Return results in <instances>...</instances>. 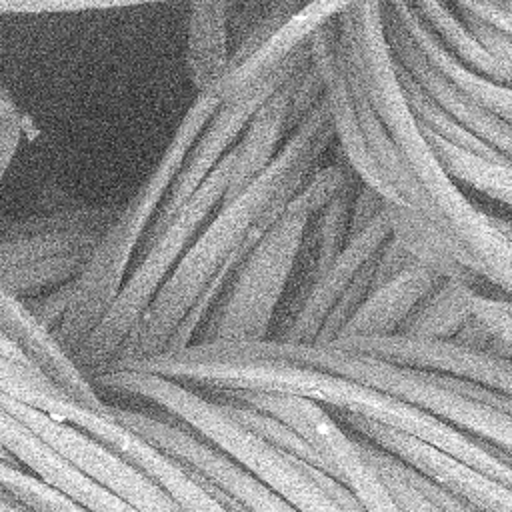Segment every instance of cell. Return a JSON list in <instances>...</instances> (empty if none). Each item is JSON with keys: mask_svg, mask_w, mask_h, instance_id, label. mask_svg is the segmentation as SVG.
<instances>
[{"mask_svg": "<svg viewBox=\"0 0 512 512\" xmlns=\"http://www.w3.org/2000/svg\"><path fill=\"white\" fill-rule=\"evenodd\" d=\"M334 140L322 98L288 134L270 166L240 194L224 200L206 222L156 294L116 364L156 356L168 348L196 300L230 262L248 252L276 224L294 196L316 174L320 158Z\"/></svg>", "mask_w": 512, "mask_h": 512, "instance_id": "6da1fadb", "label": "cell"}, {"mask_svg": "<svg viewBox=\"0 0 512 512\" xmlns=\"http://www.w3.org/2000/svg\"><path fill=\"white\" fill-rule=\"evenodd\" d=\"M92 384L102 398L122 396L140 400L158 414L188 428L298 512H366L340 480L266 444L212 396L162 376L128 368H112L96 376Z\"/></svg>", "mask_w": 512, "mask_h": 512, "instance_id": "7a4b0ae2", "label": "cell"}, {"mask_svg": "<svg viewBox=\"0 0 512 512\" xmlns=\"http://www.w3.org/2000/svg\"><path fill=\"white\" fill-rule=\"evenodd\" d=\"M216 108L218 102L208 92L194 96L156 166L130 200L120 206L116 218L92 250L84 270L72 282L68 310L52 332V338L72 360L116 302L132 270V260L138 256L188 150Z\"/></svg>", "mask_w": 512, "mask_h": 512, "instance_id": "3957f363", "label": "cell"}, {"mask_svg": "<svg viewBox=\"0 0 512 512\" xmlns=\"http://www.w3.org/2000/svg\"><path fill=\"white\" fill-rule=\"evenodd\" d=\"M354 176L346 160L316 170L276 224L236 262L192 342H244L270 336L308 220Z\"/></svg>", "mask_w": 512, "mask_h": 512, "instance_id": "277c9868", "label": "cell"}, {"mask_svg": "<svg viewBox=\"0 0 512 512\" xmlns=\"http://www.w3.org/2000/svg\"><path fill=\"white\" fill-rule=\"evenodd\" d=\"M336 22L346 62L366 100L384 124L408 174L430 200L444 230L454 238L448 218L468 198L442 168L408 106L384 30L382 0H360L336 16Z\"/></svg>", "mask_w": 512, "mask_h": 512, "instance_id": "5b68a950", "label": "cell"}, {"mask_svg": "<svg viewBox=\"0 0 512 512\" xmlns=\"http://www.w3.org/2000/svg\"><path fill=\"white\" fill-rule=\"evenodd\" d=\"M308 50L310 62L322 82L334 136L356 178L372 188L386 206L412 210L454 240L440 224L426 194L408 174L384 124L352 74L340 44L336 18L310 36Z\"/></svg>", "mask_w": 512, "mask_h": 512, "instance_id": "8992f818", "label": "cell"}, {"mask_svg": "<svg viewBox=\"0 0 512 512\" xmlns=\"http://www.w3.org/2000/svg\"><path fill=\"white\" fill-rule=\"evenodd\" d=\"M234 166V148L176 210L164 230L138 254L116 302L74 356V364L92 382L110 370L142 324L156 294L184 258L200 230L226 198Z\"/></svg>", "mask_w": 512, "mask_h": 512, "instance_id": "52a82bcc", "label": "cell"}, {"mask_svg": "<svg viewBox=\"0 0 512 512\" xmlns=\"http://www.w3.org/2000/svg\"><path fill=\"white\" fill-rule=\"evenodd\" d=\"M288 360L326 370L394 396L414 402L456 428L484 440L512 456V400L492 394L476 384L454 380L436 372L398 366L364 356L334 342L290 344L280 342Z\"/></svg>", "mask_w": 512, "mask_h": 512, "instance_id": "ba28073f", "label": "cell"}, {"mask_svg": "<svg viewBox=\"0 0 512 512\" xmlns=\"http://www.w3.org/2000/svg\"><path fill=\"white\" fill-rule=\"evenodd\" d=\"M0 392L96 438L142 472L182 512H228L190 468L118 422L108 412V406L100 412L78 404L36 366L0 356Z\"/></svg>", "mask_w": 512, "mask_h": 512, "instance_id": "9c48e42d", "label": "cell"}, {"mask_svg": "<svg viewBox=\"0 0 512 512\" xmlns=\"http://www.w3.org/2000/svg\"><path fill=\"white\" fill-rule=\"evenodd\" d=\"M238 400L292 426L320 454L328 474L340 480L366 512H404L364 454L356 436H352L330 410L308 398L286 394L242 392Z\"/></svg>", "mask_w": 512, "mask_h": 512, "instance_id": "30bf717a", "label": "cell"}, {"mask_svg": "<svg viewBox=\"0 0 512 512\" xmlns=\"http://www.w3.org/2000/svg\"><path fill=\"white\" fill-rule=\"evenodd\" d=\"M310 58L308 44L290 54L284 62L262 74L256 82H252L244 92L236 98L220 102L198 138L194 140L192 148L186 154V160L168 190V196L146 234L140 252L164 230L176 210L198 190V186L214 172V168L226 158V154L238 144L244 128L248 126L254 112L268 100V96L306 60ZM138 252V254H140ZM138 258V256H136Z\"/></svg>", "mask_w": 512, "mask_h": 512, "instance_id": "8fae6325", "label": "cell"}, {"mask_svg": "<svg viewBox=\"0 0 512 512\" xmlns=\"http://www.w3.org/2000/svg\"><path fill=\"white\" fill-rule=\"evenodd\" d=\"M108 412L130 430L138 432L154 446L174 456L214 488L228 494L248 512H298L226 454L192 434L188 428L172 422L170 418L118 406L112 402H108Z\"/></svg>", "mask_w": 512, "mask_h": 512, "instance_id": "7c38bea8", "label": "cell"}, {"mask_svg": "<svg viewBox=\"0 0 512 512\" xmlns=\"http://www.w3.org/2000/svg\"><path fill=\"white\" fill-rule=\"evenodd\" d=\"M334 344L398 366L464 380L512 400V358L508 356L468 348L454 340H414L400 334L338 338Z\"/></svg>", "mask_w": 512, "mask_h": 512, "instance_id": "4fadbf2b", "label": "cell"}, {"mask_svg": "<svg viewBox=\"0 0 512 512\" xmlns=\"http://www.w3.org/2000/svg\"><path fill=\"white\" fill-rule=\"evenodd\" d=\"M120 206H76L0 224V272L42 258L92 252Z\"/></svg>", "mask_w": 512, "mask_h": 512, "instance_id": "5bb4252c", "label": "cell"}, {"mask_svg": "<svg viewBox=\"0 0 512 512\" xmlns=\"http://www.w3.org/2000/svg\"><path fill=\"white\" fill-rule=\"evenodd\" d=\"M384 30L388 44L396 62L412 74V78L432 96L458 124H462L470 134L482 140L486 146L496 150L500 156L512 162V128L482 108L474 98H470L456 82L444 76L418 48L406 28L396 20V16L382 4Z\"/></svg>", "mask_w": 512, "mask_h": 512, "instance_id": "9a60e30c", "label": "cell"}, {"mask_svg": "<svg viewBox=\"0 0 512 512\" xmlns=\"http://www.w3.org/2000/svg\"><path fill=\"white\" fill-rule=\"evenodd\" d=\"M392 236L388 212L384 210L370 226L354 234L344 246L342 254L334 264L316 280L308 290L296 312L278 328L272 330L268 338L290 342V344H314L320 338V332L350 282L362 270V266L372 260L382 244Z\"/></svg>", "mask_w": 512, "mask_h": 512, "instance_id": "2e32d148", "label": "cell"}, {"mask_svg": "<svg viewBox=\"0 0 512 512\" xmlns=\"http://www.w3.org/2000/svg\"><path fill=\"white\" fill-rule=\"evenodd\" d=\"M310 60V58H308ZM308 60L298 66L254 112L248 126L244 128L238 144L234 146V166L230 186L224 200L240 194L250 182H254L276 158L284 140L292 132L290 110L296 88V78Z\"/></svg>", "mask_w": 512, "mask_h": 512, "instance_id": "e0dca14e", "label": "cell"}, {"mask_svg": "<svg viewBox=\"0 0 512 512\" xmlns=\"http://www.w3.org/2000/svg\"><path fill=\"white\" fill-rule=\"evenodd\" d=\"M360 0H314L300 14H296L280 32H276L260 50L244 62L228 68L214 84L212 94L224 102L244 92L262 74L284 62L290 54L308 44L310 36L326 22L340 16L344 10Z\"/></svg>", "mask_w": 512, "mask_h": 512, "instance_id": "ac0fdd59", "label": "cell"}, {"mask_svg": "<svg viewBox=\"0 0 512 512\" xmlns=\"http://www.w3.org/2000/svg\"><path fill=\"white\" fill-rule=\"evenodd\" d=\"M440 278L442 276L432 268L416 262L394 278L376 284L338 338H374L398 334L412 310L438 284Z\"/></svg>", "mask_w": 512, "mask_h": 512, "instance_id": "d6986e66", "label": "cell"}, {"mask_svg": "<svg viewBox=\"0 0 512 512\" xmlns=\"http://www.w3.org/2000/svg\"><path fill=\"white\" fill-rule=\"evenodd\" d=\"M382 4L406 28L426 58L452 82H456L482 108L512 128V84L496 82L460 64L428 30L408 0H382Z\"/></svg>", "mask_w": 512, "mask_h": 512, "instance_id": "ffe728a7", "label": "cell"}, {"mask_svg": "<svg viewBox=\"0 0 512 512\" xmlns=\"http://www.w3.org/2000/svg\"><path fill=\"white\" fill-rule=\"evenodd\" d=\"M186 70L196 90L208 92L230 62V0H188Z\"/></svg>", "mask_w": 512, "mask_h": 512, "instance_id": "44dd1931", "label": "cell"}, {"mask_svg": "<svg viewBox=\"0 0 512 512\" xmlns=\"http://www.w3.org/2000/svg\"><path fill=\"white\" fill-rule=\"evenodd\" d=\"M450 230L464 248L466 266L512 296V242L492 224L490 214L468 200L450 216Z\"/></svg>", "mask_w": 512, "mask_h": 512, "instance_id": "7402d4cb", "label": "cell"}, {"mask_svg": "<svg viewBox=\"0 0 512 512\" xmlns=\"http://www.w3.org/2000/svg\"><path fill=\"white\" fill-rule=\"evenodd\" d=\"M436 40L466 68L502 84H512L506 66L476 38L450 0H408Z\"/></svg>", "mask_w": 512, "mask_h": 512, "instance_id": "603a6c76", "label": "cell"}, {"mask_svg": "<svg viewBox=\"0 0 512 512\" xmlns=\"http://www.w3.org/2000/svg\"><path fill=\"white\" fill-rule=\"evenodd\" d=\"M474 292L476 286L464 280L440 278L418 302L398 334L414 340H454L472 318Z\"/></svg>", "mask_w": 512, "mask_h": 512, "instance_id": "cb8c5ba5", "label": "cell"}, {"mask_svg": "<svg viewBox=\"0 0 512 512\" xmlns=\"http://www.w3.org/2000/svg\"><path fill=\"white\" fill-rule=\"evenodd\" d=\"M396 70H398V80H400L402 92L408 100V106H410L418 126L426 134H432V136L444 140L446 144L460 148L464 152H470L474 156L494 160V162H510L504 156H500L496 150L486 146L482 140H478L474 134H470L462 124H458L432 96L426 94V90L398 62H396Z\"/></svg>", "mask_w": 512, "mask_h": 512, "instance_id": "d4e9b609", "label": "cell"}, {"mask_svg": "<svg viewBox=\"0 0 512 512\" xmlns=\"http://www.w3.org/2000/svg\"><path fill=\"white\" fill-rule=\"evenodd\" d=\"M426 138L442 168L458 184H466L468 188L512 208V162H494L474 156L432 134H426Z\"/></svg>", "mask_w": 512, "mask_h": 512, "instance_id": "484cf974", "label": "cell"}, {"mask_svg": "<svg viewBox=\"0 0 512 512\" xmlns=\"http://www.w3.org/2000/svg\"><path fill=\"white\" fill-rule=\"evenodd\" d=\"M92 252H68L0 272V284L18 300H30L74 282Z\"/></svg>", "mask_w": 512, "mask_h": 512, "instance_id": "4316f807", "label": "cell"}, {"mask_svg": "<svg viewBox=\"0 0 512 512\" xmlns=\"http://www.w3.org/2000/svg\"><path fill=\"white\" fill-rule=\"evenodd\" d=\"M216 400H220L226 406V410L244 428L254 432L266 444L278 448L280 452H284V454H288L292 458H298L302 462H308V464L328 472L326 462L320 458V454L292 426H288L286 422L278 420L276 416H272L268 412L256 410L252 406H246V404H240V402H234V400H224V398H216Z\"/></svg>", "mask_w": 512, "mask_h": 512, "instance_id": "83f0119b", "label": "cell"}, {"mask_svg": "<svg viewBox=\"0 0 512 512\" xmlns=\"http://www.w3.org/2000/svg\"><path fill=\"white\" fill-rule=\"evenodd\" d=\"M174 0H0V16H38V14H80L118 8H138Z\"/></svg>", "mask_w": 512, "mask_h": 512, "instance_id": "f1b7e54d", "label": "cell"}, {"mask_svg": "<svg viewBox=\"0 0 512 512\" xmlns=\"http://www.w3.org/2000/svg\"><path fill=\"white\" fill-rule=\"evenodd\" d=\"M472 318L488 332V352L512 358V296H488L474 292Z\"/></svg>", "mask_w": 512, "mask_h": 512, "instance_id": "f546056e", "label": "cell"}, {"mask_svg": "<svg viewBox=\"0 0 512 512\" xmlns=\"http://www.w3.org/2000/svg\"><path fill=\"white\" fill-rule=\"evenodd\" d=\"M460 12H466L490 28L512 38V2L510 0H450Z\"/></svg>", "mask_w": 512, "mask_h": 512, "instance_id": "4dcf8cb0", "label": "cell"}, {"mask_svg": "<svg viewBox=\"0 0 512 512\" xmlns=\"http://www.w3.org/2000/svg\"><path fill=\"white\" fill-rule=\"evenodd\" d=\"M70 296H72V282L66 286H60L48 294H42V296L30 298V300H22V302L28 308V312L52 334L68 310Z\"/></svg>", "mask_w": 512, "mask_h": 512, "instance_id": "1f68e13d", "label": "cell"}, {"mask_svg": "<svg viewBox=\"0 0 512 512\" xmlns=\"http://www.w3.org/2000/svg\"><path fill=\"white\" fill-rule=\"evenodd\" d=\"M24 136V116L16 114H0V184L6 178L12 160L22 144Z\"/></svg>", "mask_w": 512, "mask_h": 512, "instance_id": "d6a6232c", "label": "cell"}, {"mask_svg": "<svg viewBox=\"0 0 512 512\" xmlns=\"http://www.w3.org/2000/svg\"><path fill=\"white\" fill-rule=\"evenodd\" d=\"M402 468H404V474L408 476V480L422 492L426 494L434 504H438L444 512H480L476 508H472L470 504H466L462 498H458L456 494L448 492L446 488L438 486L436 482H432L430 478H426L424 474L416 472L414 468H410L406 462H402Z\"/></svg>", "mask_w": 512, "mask_h": 512, "instance_id": "836d02e7", "label": "cell"}, {"mask_svg": "<svg viewBox=\"0 0 512 512\" xmlns=\"http://www.w3.org/2000/svg\"><path fill=\"white\" fill-rule=\"evenodd\" d=\"M386 210V202L368 186L360 182L352 204V218H350V238L370 226L382 212Z\"/></svg>", "mask_w": 512, "mask_h": 512, "instance_id": "e575fe53", "label": "cell"}, {"mask_svg": "<svg viewBox=\"0 0 512 512\" xmlns=\"http://www.w3.org/2000/svg\"><path fill=\"white\" fill-rule=\"evenodd\" d=\"M0 356H4L8 360H14V362H22V364L28 362L24 352L12 340H8L2 332H0Z\"/></svg>", "mask_w": 512, "mask_h": 512, "instance_id": "d590c367", "label": "cell"}, {"mask_svg": "<svg viewBox=\"0 0 512 512\" xmlns=\"http://www.w3.org/2000/svg\"><path fill=\"white\" fill-rule=\"evenodd\" d=\"M16 112H20V110H18V104H16L12 92L0 82V114H16Z\"/></svg>", "mask_w": 512, "mask_h": 512, "instance_id": "8d00e7d4", "label": "cell"}, {"mask_svg": "<svg viewBox=\"0 0 512 512\" xmlns=\"http://www.w3.org/2000/svg\"><path fill=\"white\" fill-rule=\"evenodd\" d=\"M0 512H32V510H28V508L22 506L20 502H16V500H12V498L0 494Z\"/></svg>", "mask_w": 512, "mask_h": 512, "instance_id": "74e56055", "label": "cell"}, {"mask_svg": "<svg viewBox=\"0 0 512 512\" xmlns=\"http://www.w3.org/2000/svg\"><path fill=\"white\" fill-rule=\"evenodd\" d=\"M490 220H492V224L512 242V220H508V218H498V216H490Z\"/></svg>", "mask_w": 512, "mask_h": 512, "instance_id": "f35d334b", "label": "cell"}]
</instances>
